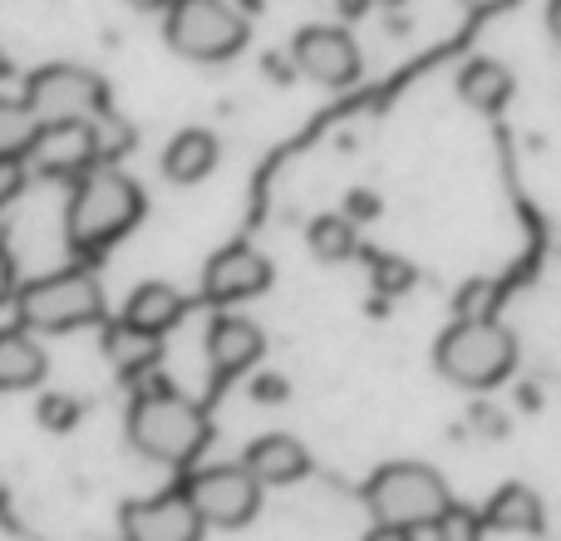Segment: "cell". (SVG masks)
I'll use <instances>...</instances> for the list:
<instances>
[{"mask_svg": "<svg viewBox=\"0 0 561 541\" xmlns=\"http://www.w3.org/2000/svg\"><path fill=\"white\" fill-rule=\"evenodd\" d=\"M217 158H222V148H217V138L207 134V128H183V134H173V143L163 148V177L178 187H193L213 173Z\"/></svg>", "mask_w": 561, "mask_h": 541, "instance_id": "cell-16", "label": "cell"}, {"mask_svg": "<svg viewBox=\"0 0 561 541\" xmlns=\"http://www.w3.org/2000/svg\"><path fill=\"white\" fill-rule=\"evenodd\" d=\"M104 355L114 359L118 369L138 375V369H148L158 359V335H144V330H134L128 320H118V325L104 330Z\"/></svg>", "mask_w": 561, "mask_h": 541, "instance_id": "cell-20", "label": "cell"}, {"mask_svg": "<svg viewBox=\"0 0 561 541\" xmlns=\"http://www.w3.org/2000/svg\"><path fill=\"white\" fill-rule=\"evenodd\" d=\"M365 503L385 527L419 532V527H434L454 497H448V483L438 477V468H428V463H385L375 477H369Z\"/></svg>", "mask_w": 561, "mask_h": 541, "instance_id": "cell-5", "label": "cell"}, {"mask_svg": "<svg viewBox=\"0 0 561 541\" xmlns=\"http://www.w3.org/2000/svg\"><path fill=\"white\" fill-rule=\"evenodd\" d=\"M493 296L497 290L488 286V280L463 286V296H458V320H493Z\"/></svg>", "mask_w": 561, "mask_h": 541, "instance_id": "cell-26", "label": "cell"}, {"mask_svg": "<svg viewBox=\"0 0 561 541\" xmlns=\"http://www.w3.org/2000/svg\"><path fill=\"white\" fill-rule=\"evenodd\" d=\"M242 468L262 487H290L310 473V453H306V444L290 434H262L252 448H247Z\"/></svg>", "mask_w": 561, "mask_h": 541, "instance_id": "cell-14", "label": "cell"}, {"mask_svg": "<svg viewBox=\"0 0 561 541\" xmlns=\"http://www.w3.org/2000/svg\"><path fill=\"white\" fill-rule=\"evenodd\" d=\"M163 35L183 59L217 65V59H232L247 45V20L227 0H168Z\"/></svg>", "mask_w": 561, "mask_h": 541, "instance_id": "cell-6", "label": "cell"}, {"mask_svg": "<svg viewBox=\"0 0 561 541\" xmlns=\"http://www.w3.org/2000/svg\"><path fill=\"white\" fill-rule=\"evenodd\" d=\"M547 25H552V35H557V45H561V0L547 5Z\"/></svg>", "mask_w": 561, "mask_h": 541, "instance_id": "cell-34", "label": "cell"}, {"mask_svg": "<svg viewBox=\"0 0 561 541\" xmlns=\"http://www.w3.org/2000/svg\"><path fill=\"white\" fill-rule=\"evenodd\" d=\"M290 65H296V74L316 79V84H325V89H345L359 79L365 59H359V45L350 39V30L310 25V30H300L296 45H290Z\"/></svg>", "mask_w": 561, "mask_h": 541, "instance_id": "cell-9", "label": "cell"}, {"mask_svg": "<svg viewBox=\"0 0 561 541\" xmlns=\"http://www.w3.org/2000/svg\"><path fill=\"white\" fill-rule=\"evenodd\" d=\"M45 379V349L25 325L0 330V389H35Z\"/></svg>", "mask_w": 561, "mask_h": 541, "instance_id": "cell-17", "label": "cell"}, {"mask_svg": "<svg viewBox=\"0 0 561 541\" xmlns=\"http://www.w3.org/2000/svg\"><path fill=\"white\" fill-rule=\"evenodd\" d=\"M483 522L497 527V532H542V497L527 483H507L488 497Z\"/></svg>", "mask_w": 561, "mask_h": 541, "instance_id": "cell-19", "label": "cell"}, {"mask_svg": "<svg viewBox=\"0 0 561 541\" xmlns=\"http://www.w3.org/2000/svg\"><path fill=\"white\" fill-rule=\"evenodd\" d=\"M187 503L203 517V527H247L262 507V483L242 463H213L187 477Z\"/></svg>", "mask_w": 561, "mask_h": 541, "instance_id": "cell-8", "label": "cell"}, {"mask_svg": "<svg viewBox=\"0 0 561 541\" xmlns=\"http://www.w3.org/2000/svg\"><path fill=\"white\" fill-rule=\"evenodd\" d=\"M365 541H414V532H404V527H385V522H379V527H375V532H369Z\"/></svg>", "mask_w": 561, "mask_h": 541, "instance_id": "cell-33", "label": "cell"}, {"mask_svg": "<svg viewBox=\"0 0 561 541\" xmlns=\"http://www.w3.org/2000/svg\"><path fill=\"white\" fill-rule=\"evenodd\" d=\"M35 414H39V424H45L49 434H69V428L79 424V414H84V408H79V399H69V394H45Z\"/></svg>", "mask_w": 561, "mask_h": 541, "instance_id": "cell-25", "label": "cell"}, {"mask_svg": "<svg viewBox=\"0 0 561 541\" xmlns=\"http://www.w3.org/2000/svg\"><path fill=\"white\" fill-rule=\"evenodd\" d=\"M340 5H345V15H355V10L365 5V0H340Z\"/></svg>", "mask_w": 561, "mask_h": 541, "instance_id": "cell-37", "label": "cell"}, {"mask_svg": "<svg viewBox=\"0 0 561 541\" xmlns=\"http://www.w3.org/2000/svg\"><path fill=\"white\" fill-rule=\"evenodd\" d=\"M458 5H463L468 15H497V10L517 5V0H458Z\"/></svg>", "mask_w": 561, "mask_h": 541, "instance_id": "cell-32", "label": "cell"}, {"mask_svg": "<svg viewBox=\"0 0 561 541\" xmlns=\"http://www.w3.org/2000/svg\"><path fill=\"white\" fill-rule=\"evenodd\" d=\"M434 365L448 384L458 389H493L513 375L517 365V339L497 320H458L438 335Z\"/></svg>", "mask_w": 561, "mask_h": 541, "instance_id": "cell-3", "label": "cell"}, {"mask_svg": "<svg viewBox=\"0 0 561 541\" xmlns=\"http://www.w3.org/2000/svg\"><path fill=\"white\" fill-rule=\"evenodd\" d=\"M124 541H203V517L193 513L187 493L144 497L124 507Z\"/></svg>", "mask_w": 561, "mask_h": 541, "instance_id": "cell-12", "label": "cell"}, {"mask_svg": "<svg viewBox=\"0 0 561 541\" xmlns=\"http://www.w3.org/2000/svg\"><path fill=\"white\" fill-rule=\"evenodd\" d=\"M15 315L30 335H65L104 320V286L89 270H55L15 290Z\"/></svg>", "mask_w": 561, "mask_h": 541, "instance_id": "cell-4", "label": "cell"}, {"mask_svg": "<svg viewBox=\"0 0 561 541\" xmlns=\"http://www.w3.org/2000/svg\"><path fill=\"white\" fill-rule=\"evenodd\" d=\"M134 10H168V0H128Z\"/></svg>", "mask_w": 561, "mask_h": 541, "instance_id": "cell-36", "label": "cell"}, {"mask_svg": "<svg viewBox=\"0 0 561 541\" xmlns=\"http://www.w3.org/2000/svg\"><path fill=\"white\" fill-rule=\"evenodd\" d=\"M306 242H310V256L316 262H350V256L359 252V242H355V222L350 217H316L310 222V232H306Z\"/></svg>", "mask_w": 561, "mask_h": 541, "instance_id": "cell-21", "label": "cell"}, {"mask_svg": "<svg viewBox=\"0 0 561 541\" xmlns=\"http://www.w3.org/2000/svg\"><path fill=\"white\" fill-rule=\"evenodd\" d=\"M350 217H375L379 212V197L375 193H350Z\"/></svg>", "mask_w": 561, "mask_h": 541, "instance_id": "cell-31", "label": "cell"}, {"mask_svg": "<svg viewBox=\"0 0 561 541\" xmlns=\"http://www.w3.org/2000/svg\"><path fill=\"white\" fill-rule=\"evenodd\" d=\"M207 438H213L207 414L187 394H178V389H168V384L144 389V394L134 399V408H128V444H134V453H144L148 463L187 468L207 448Z\"/></svg>", "mask_w": 561, "mask_h": 541, "instance_id": "cell-1", "label": "cell"}, {"mask_svg": "<svg viewBox=\"0 0 561 541\" xmlns=\"http://www.w3.org/2000/svg\"><path fill=\"white\" fill-rule=\"evenodd\" d=\"M252 394L262 399V404H280V399H286V379H276V375H262L252 384Z\"/></svg>", "mask_w": 561, "mask_h": 541, "instance_id": "cell-30", "label": "cell"}, {"mask_svg": "<svg viewBox=\"0 0 561 541\" xmlns=\"http://www.w3.org/2000/svg\"><path fill=\"white\" fill-rule=\"evenodd\" d=\"M473 428L478 434H488V438H507V418L497 414V408H488V404L473 408Z\"/></svg>", "mask_w": 561, "mask_h": 541, "instance_id": "cell-28", "label": "cell"}, {"mask_svg": "<svg viewBox=\"0 0 561 541\" xmlns=\"http://www.w3.org/2000/svg\"><path fill=\"white\" fill-rule=\"evenodd\" d=\"M183 310H187V300H183V290H178V286H168V280H144V286L128 296L124 320L134 330H144V335L163 339L168 330L183 320Z\"/></svg>", "mask_w": 561, "mask_h": 541, "instance_id": "cell-15", "label": "cell"}, {"mask_svg": "<svg viewBox=\"0 0 561 541\" xmlns=\"http://www.w3.org/2000/svg\"><path fill=\"white\" fill-rule=\"evenodd\" d=\"M266 74H276V79H290V74H296V69H286V65H280V55H266Z\"/></svg>", "mask_w": 561, "mask_h": 541, "instance_id": "cell-35", "label": "cell"}, {"mask_svg": "<svg viewBox=\"0 0 561 541\" xmlns=\"http://www.w3.org/2000/svg\"><path fill=\"white\" fill-rule=\"evenodd\" d=\"M385 5H399V0H385Z\"/></svg>", "mask_w": 561, "mask_h": 541, "instance_id": "cell-38", "label": "cell"}, {"mask_svg": "<svg viewBox=\"0 0 561 541\" xmlns=\"http://www.w3.org/2000/svg\"><path fill=\"white\" fill-rule=\"evenodd\" d=\"M30 187V163L25 158H0V207H10Z\"/></svg>", "mask_w": 561, "mask_h": 541, "instance_id": "cell-27", "label": "cell"}, {"mask_svg": "<svg viewBox=\"0 0 561 541\" xmlns=\"http://www.w3.org/2000/svg\"><path fill=\"white\" fill-rule=\"evenodd\" d=\"M39 134V118L25 99H5L0 94V158H25L30 143Z\"/></svg>", "mask_w": 561, "mask_h": 541, "instance_id": "cell-22", "label": "cell"}, {"mask_svg": "<svg viewBox=\"0 0 561 541\" xmlns=\"http://www.w3.org/2000/svg\"><path fill=\"white\" fill-rule=\"evenodd\" d=\"M458 99L478 114H497V108L513 99V74L497 59H468L463 74H458Z\"/></svg>", "mask_w": 561, "mask_h": 541, "instance_id": "cell-18", "label": "cell"}, {"mask_svg": "<svg viewBox=\"0 0 561 541\" xmlns=\"http://www.w3.org/2000/svg\"><path fill=\"white\" fill-rule=\"evenodd\" d=\"M25 99L39 124H99L108 108V84L84 65H45L25 79Z\"/></svg>", "mask_w": 561, "mask_h": 541, "instance_id": "cell-7", "label": "cell"}, {"mask_svg": "<svg viewBox=\"0 0 561 541\" xmlns=\"http://www.w3.org/2000/svg\"><path fill=\"white\" fill-rule=\"evenodd\" d=\"M262 349H266L262 325L247 315H217L213 325H207V359H213L217 375H242V369H252L256 359H262Z\"/></svg>", "mask_w": 561, "mask_h": 541, "instance_id": "cell-13", "label": "cell"}, {"mask_svg": "<svg viewBox=\"0 0 561 541\" xmlns=\"http://www.w3.org/2000/svg\"><path fill=\"white\" fill-rule=\"evenodd\" d=\"M369 276H375L379 296H404V290L414 286V266H409L404 256H375V262H369Z\"/></svg>", "mask_w": 561, "mask_h": 541, "instance_id": "cell-24", "label": "cell"}, {"mask_svg": "<svg viewBox=\"0 0 561 541\" xmlns=\"http://www.w3.org/2000/svg\"><path fill=\"white\" fill-rule=\"evenodd\" d=\"M15 256L5 252V246H0V306H10V300H15Z\"/></svg>", "mask_w": 561, "mask_h": 541, "instance_id": "cell-29", "label": "cell"}, {"mask_svg": "<svg viewBox=\"0 0 561 541\" xmlns=\"http://www.w3.org/2000/svg\"><path fill=\"white\" fill-rule=\"evenodd\" d=\"M138 217H144L138 183L124 168L99 163L84 177H75V193H69V207H65V237L79 252H99V246L118 242Z\"/></svg>", "mask_w": 561, "mask_h": 541, "instance_id": "cell-2", "label": "cell"}, {"mask_svg": "<svg viewBox=\"0 0 561 541\" xmlns=\"http://www.w3.org/2000/svg\"><path fill=\"white\" fill-rule=\"evenodd\" d=\"M272 286V262H266L256 246L237 242L222 246V252L207 262L203 270V296L217 300V306H237V300H252Z\"/></svg>", "mask_w": 561, "mask_h": 541, "instance_id": "cell-11", "label": "cell"}, {"mask_svg": "<svg viewBox=\"0 0 561 541\" xmlns=\"http://www.w3.org/2000/svg\"><path fill=\"white\" fill-rule=\"evenodd\" d=\"M483 532H488L483 513H473V507H458V503H448L444 517L434 522V541H483Z\"/></svg>", "mask_w": 561, "mask_h": 541, "instance_id": "cell-23", "label": "cell"}, {"mask_svg": "<svg viewBox=\"0 0 561 541\" xmlns=\"http://www.w3.org/2000/svg\"><path fill=\"white\" fill-rule=\"evenodd\" d=\"M99 124H39L35 143H30L25 163L39 177H84L89 168H99Z\"/></svg>", "mask_w": 561, "mask_h": 541, "instance_id": "cell-10", "label": "cell"}]
</instances>
